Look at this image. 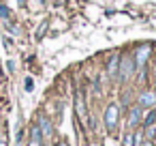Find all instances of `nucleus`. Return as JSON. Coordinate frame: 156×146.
I'll use <instances>...</instances> for the list:
<instances>
[{
	"label": "nucleus",
	"instance_id": "1",
	"mask_svg": "<svg viewBox=\"0 0 156 146\" xmlns=\"http://www.w3.org/2000/svg\"><path fill=\"white\" fill-rule=\"evenodd\" d=\"M118 120H120V110H118L115 103H109L107 110H105V127H107V131H115Z\"/></svg>",
	"mask_w": 156,
	"mask_h": 146
},
{
	"label": "nucleus",
	"instance_id": "2",
	"mask_svg": "<svg viewBox=\"0 0 156 146\" xmlns=\"http://www.w3.org/2000/svg\"><path fill=\"white\" fill-rule=\"evenodd\" d=\"M133 69H135V58L133 56H120V69H118V73H120L122 82L133 75Z\"/></svg>",
	"mask_w": 156,
	"mask_h": 146
},
{
	"label": "nucleus",
	"instance_id": "3",
	"mask_svg": "<svg viewBox=\"0 0 156 146\" xmlns=\"http://www.w3.org/2000/svg\"><path fill=\"white\" fill-rule=\"evenodd\" d=\"M150 50H152L150 43L137 47V54H135V67H143V65H145V60H147V56H150Z\"/></svg>",
	"mask_w": 156,
	"mask_h": 146
},
{
	"label": "nucleus",
	"instance_id": "4",
	"mask_svg": "<svg viewBox=\"0 0 156 146\" xmlns=\"http://www.w3.org/2000/svg\"><path fill=\"white\" fill-rule=\"evenodd\" d=\"M75 107H77V116H79V120H88V114H86V103H83V97H81V92H77L75 95Z\"/></svg>",
	"mask_w": 156,
	"mask_h": 146
},
{
	"label": "nucleus",
	"instance_id": "5",
	"mask_svg": "<svg viewBox=\"0 0 156 146\" xmlns=\"http://www.w3.org/2000/svg\"><path fill=\"white\" fill-rule=\"evenodd\" d=\"M139 105L141 107H152V105H156V92H141L139 95Z\"/></svg>",
	"mask_w": 156,
	"mask_h": 146
},
{
	"label": "nucleus",
	"instance_id": "6",
	"mask_svg": "<svg viewBox=\"0 0 156 146\" xmlns=\"http://www.w3.org/2000/svg\"><path fill=\"white\" fill-rule=\"evenodd\" d=\"M28 146H43V133H41L39 125L32 127V131H30V144Z\"/></svg>",
	"mask_w": 156,
	"mask_h": 146
},
{
	"label": "nucleus",
	"instance_id": "7",
	"mask_svg": "<svg viewBox=\"0 0 156 146\" xmlns=\"http://www.w3.org/2000/svg\"><path fill=\"white\" fill-rule=\"evenodd\" d=\"M141 112H143L141 105H135V107L130 110V118H128V125H130V127H137V125L141 122Z\"/></svg>",
	"mask_w": 156,
	"mask_h": 146
},
{
	"label": "nucleus",
	"instance_id": "8",
	"mask_svg": "<svg viewBox=\"0 0 156 146\" xmlns=\"http://www.w3.org/2000/svg\"><path fill=\"white\" fill-rule=\"evenodd\" d=\"M118 69H120V54H113V56H111V62H109V67H107L109 77H115V75H118Z\"/></svg>",
	"mask_w": 156,
	"mask_h": 146
},
{
	"label": "nucleus",
	"instance_id": "9",
	"mask_svg": "<svg viewBox=\"0 0 156 146\" xmlns=\"http://www.w3.org/2000/svg\"><path fill=\"white\" fill-rule=\"evenodd\" d=\"M39 129H41L43 137H51V122L47 120V116H41L39 118Z\"/></svg>",
	"mask_w": 156,
	"mask_h": 146
},
{
	"label": "nucleus",
	"instance_id": "10",
	"mask_svg": "<svg viewBox=\"0 0 156 146\" xmlns=\"http://www.w3.org/2000/svg\"><path fill=\"white\" fill-rule=\"evenodd\" d=\"M154 120H156V112L152 110V112L145 116V120H143V127H152V125H154Z\"/></svg>",
	"mask_w": 156,
	"mask_h": 146
},
{
	"label": "nucleus",
	"instance_id": "11",
	"mask_svg": "<svg viewBox=\"0 0 156 146\" xmlns=\"http://www.w3.org/2000/svg\"><path fill=\"white\" fill-rule=\"evenodd\" d=\"M122 144H124V146H135V140H133V133H126V135L122 137Z\"/></svg>",
	"mask_w": 156,
	"mask_h": 146
},
{
	"label": "nucleus",
	"instance_id": "12",
	"mask_svg": "<svg viewBox=\"0 0 156 146\" xmlns=\"http://www.w3.org/2000/svg\"><path fill=\"white\" fill-rule=\"evenodd\" d=\"M133 140H135V146H141V142H143V131H137V133L133 135Z\"/></svg>",
	"mask_w": 156,
	"mask_h": 146
},
{
	"label": "nucleus",
	"instance_id": "13",
	"mask_svg": "<svg viewBox=\"0 0 156 146\" xmlns=\"http://www.w3.org/2000/svg\"><path fill=\"white\" fill-rule=\"evenodd\" d=\"M9 15H11L9 9H7L5 5H0V17H2V20H9Z\"/></svg>",
	"mask_w": 156,
	"mask_h": 146
},
{
	"label": "nucleus",
	"instance_id": "14",
	"mask_svg": "<svg viewBox=\"0 0 156 146\" xmlns=\"http://www.w3.org/2000/svg\"><path fill=\"white\" fill-rule=\"evenodd\" d=\"M32 88H34V82H32V77H26V90H28V92H32Z\"/></svg>",
	"mask_w": 156,
	"mask_h": 146
},
{
	"label": "nucleus",
	"instance_id": "15",
	"mask_svg": "<svg viewBox=\"0 0 156 146\" xmlns=\"http://www.w3.org/2000/svg\"><path fill=\"white\" fill-rule=\"evenodd\" d=\"M45 28H47V22H43V26H41V28H39V32H37V35H39V39H41V37H43V32H45Z\"/></svg>",
	"mask_w": 156,
	"mask_h": 146
},
{
	"label": "nucleus",
	"instance_id": "16",
	"mask_svg": "<svg viewBox=\"0 0 156 146\" xmlns=\"http://www.w3.org/2000/svg\"><path fill=\"white\" fill-rule=\"evenodd\" d=\"M147 135L154 137V135H156V127H147Z\"/></svg>",
	"mask_w": 156,
	"mask_h": 146
},
{
	"label": "nucleus",
	"instance_id": "17",
	"mask_svg": "<svg viewBox=\"0 0 156 146\" xmlns=\"http://www.w3.org/2000/svg\"><path fill=\"white\" fill-rule=\"evenodd\" d=\"M56 146H69V144H66V142H58Z\"/></svg>",
	"mask_w": 156,
	"mask_h": 146
},
{
	"label": "nucleus",
	"instance_id": "18",
	"mask_svg": "<svg viewBox=\"0 0 156 146\" xmlns=\"http://www.w3.org/2000/svg\"><path fill=\"white\" fill-rule=\"evenodd\" d=\"M0 146H7V144H5V142H0Z\"/></svg>",
	"mask_w": 156,
	"mask_h": 146
},
{
	"label": "nucleus",
	"instance_id": "19",
	"mask_svg": "<svg viewBox=\"0 0 156 146\" xmlns=\"http://www.w3.org/2000/svg\"><path fill=\"white\" fill-rule=\"evenodd\" d=\"M150 146H152V144H150Z\"/></svg>",
	"mask_w": 156,
	"mask_h": 146
}]
</instances>
